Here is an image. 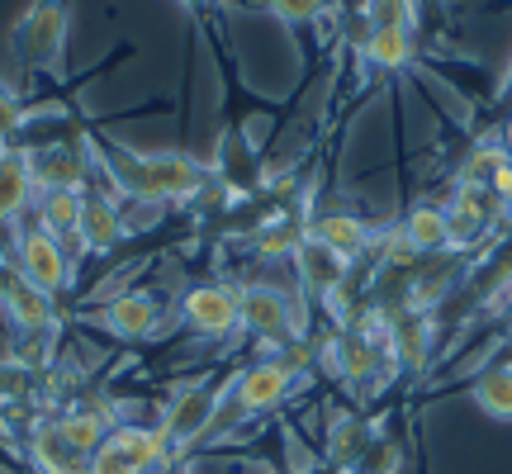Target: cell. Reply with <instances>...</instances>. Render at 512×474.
Segmentation results:
<instances>
[{"label": "cell", "instance_id": "52a82bcc", "mask_svg": "<svg viewBox=\"0 0 512 474\" xmlns=\"http://www.w3.org/2000/svg\"><path fill=\"white\" fill-rule=\"evenodd\" d=\"M242 328L261 342H294V309L290 299L271 285H247L242 290Z\"/></svg>", "mask_w": 512, "mask_h": 474}, {"label": "cell", "instance_id": "d6986e66", "mask_svg": "<svg viewBox=\"0 0 512 474\" xmlns=\"http://www.w3.org/2000/svg\"><path fill=\"white\" fill-rule=\"evenodd\" d=\"M370 432L366 422L356 418V413H342V418H332V427H328V465H337V470H351L356 460H361V451L370 446Z\"/></svg>", "mask_w": 512, "mask_h": 474}, {"label": "cell", "instance_id": "1f68e13d", "mask_svg": "<svg viewBox=\"0 0 512 474\" xmlns=\"http://www.w3.org/2000/svg\"><path fill=\"white\" fill-rule=\"evenodd\" d=\"M185 5H209V0H185Z\"/></svg>", "mask_w": 512, "mask_h": 474}, {"label": "cell", "instance_id": "6da1fadb", "mask_svg": "<svg viewBox=\"0 0 512 474\" xmlns=\"http://www.w3.org/2000/svg\"><path fill=\"white\" fill-rule=\"evenodd\" d=\"M110 171H114V190H128V195H138V200H147V204L195 200L204 190V166L181 157V152H157V157L114 152Z\"/></svg>", "mask_w": 512, "mask_h": 474}, {"label": "cell", "instance_id": "5b68a950", "mask_svg": "<svg viewBox=\"0 0 512 474\" xmlns=\"http://www.w3.org/2000/svg\"><path fill=\"white\" fill-rule=\"evenodd\" d=\"M290 384H294V370L280 356L256 361L233 380V408L238 413H266V408H275V403L290 394Z\"/></svg>", "mask_w": 512, "mask_h": 474}, {"label": "cell", "instance_id": "7402d4cb", "mask_svg": "<svg viewBox=\"0 0 512 474\" xmlns=\"http://www.w3.org/2000/svg\"><path fill=\"white\" fill-rule=\"evenodd\" d=\"M81 200H86V190H43V200H38V223H43V233H53V237L76 233V223H81Z\"/></svg>", "mask_w": 512, "mask_h": 474}, {"label": "cell", "instance_id": "7c38bea8", "mask_svg": "<svg viewBox=\"0 0 512 474\" xmlns=\"http://www.w3.org/2000/svg\"><path fill=\"white\" fill-rule=\"evenodd\" d=\"M76 237L86 242V252H110L114 242L124 237V219H119V204L110 195H86L81 200V223Z\"/></svg>", "mask_w": 512, "mask_h": 474}, {"label": "cell", "instance_id": "d4e9b609", "mask_svg": "<svg viewBox=\"0 0 512 474\" xmlns=\"http://www.w3.org/2000/svg\"><path fill=\"white\" fill-rule=\"evenodd\" d=\"M399 465H403V451L394 446V441L370 437V446L361 451V460H356L347 474H399Z\"/></svg>", "mask_w": 512, "mask_h": 474}, {"label": "cell", "instance_id": "8992f818", "mask_svg": "<svg viewBox=\"0 0 512 474\" xmlns=\"http://www.w3.org/2000/svg\"><path fill=\"white\" fill-rule=\"evenodd\" d=\"M214 418H219V389H214V384H190V389H181V394L171 399L166 422H162L166 446H185V441H195Z\"/></svg>", "mask_w": 512, "mask_h": 474}, {"label": "cell", "instance_id": "30bf717a", "mask_svg": "<svg viewBox=\"0 0 512 474\" xmlns=\"http://www.w3.org/2000/svg\"><path fill=\"white\" fill-rule=\"evenodd\" d=\"M34 465L43 474H91V456L67 441V432L57 427V422H43L34 432Z\"/></svg>", "mask_w": 512, "mask_h": 474}, {"label": "cell", "instance_id": "f546056e", "mask_svg": "<svg viewBox=\"0 0 512 474\" xmlns=\"http://www.w3.org/2000/svg\"><path fill=\"white\" fill-rule=\"evenodd\" d=\"M15 128H19V105L10 100V95H0V143H5Z\"/></svg>", "mask_w": 512, "mask_h": 474}, {"label": "cell", "instance_id": "83f0119b", "mask_svg": "<svg viewBox=\"0 0 512 474\" xmlns=\"http://www.w3.org/2000/svg\"><path fill=\"white\" fill-rule=\"evenodd\" d=\"M91 474H138V470H133V460H128L114 441H105V446L91 456Z\"/></svg>", "mask_w": 512, "mask_h": 474}, {"label": "cell", "instance_id": "5bb4252c", "mask_svg": "<svg viewBox=\"0 0 512 474\" xmlns=\"http://www.w3.org/2000/svg\"><path fill=\"white\" fill-rule=\"evenodd\" d=\"M403 242L413 247V256H441L451 252V219L437 204H418L408 219H403Z\"/></svg>", "mask_w": 512, "mask_h": 474}, {"label": "cell", "instance_id": "7a4b0ae2", "mask_svg": "<svg viewBox=\"0 0 512 474\" xmlns=\"http://www.w3.org/2000/svg\"><path fill=\"white\" fill-rule=\"evenodd\" d=\"M67 38V5L62 0H34L15 24V53L24 62H53Z\"/></svg>", "mask_w": 512, "mask_h": 474}, {"label": "cell", "instance_id": "cb8c5ba5", "mask_svg": "<svg viewBox=\"0 0 512 474\" xmlns=\"http://www.w3.org/2000/svg\"><path fill=\"white\" fill-rule=\"evenodd\" d=\"M304 242H309V233H304L299 219H266V228L256 233V252L261 256H294Z\"/></svg>", "mask_w": 512, "mask_h": 474}, {"label": "cell", "instance_id": "603a6c76", "mask_svg": "<svg viewBox=\"0 0 512 474\" xmlns=\"http://www.w3.org/2000/svg\"><path fill=\"white\" fill-rule=\"evenodd\" d=\"M62 432H67V441L72 446H81L86 456H95L105 441H110V427H105V413H95V408H76V413H67V418L57 422Z\"/></svg>", "mask_w": 512, "mask_h": 474}, {"label": "cell", "instance_id": "4dcf8cb0", "mask_svg": "<svg viewBox=\"0 0 512 474\" xmlns=\"http://www.w3.org/2000/svg\"><path fill=\"white\" fill-rule=\"evenodd\" d=\"M503 152H508V162H512V114H508V128H503Z\"/></svg>", "mask_w": 512, "mask_h": 474}, {"label": "cell", "instance_id": "9c48e42d", "mask_svg": "<svg viewBox=\"0 0 512 474\" xmlns=\"http://www.w3.org/2000/svg\"><path fill=\"white\" fill-rule=\"evenodd\" d=\"M29 171L38 190H86V157L76 147H38L29 152Z\"/></svg>", "mask_w": 512, "mask_h": 474}, {"label": "cell", "instance_id": "e0dca14e", "mask_svg": "<svg viewBox=\"0 0 512 474\" xmlns=\"http://www.w3.org/2000/svg\"><path fill=\"white\" fill-rule=\"evenodd\" d=\"M29 190H34L29 152H0V223H10L29 204Z\"/></svg>", "mask_w": 512, "mask_h": 474}, {"label": "cell", "instance_id": "836d02e7", "mask_svg": "<svg viewBox=\"0 0 512 474\" xmlns=\"http://www.w3.org/2000/svg\"><path fill=\"white\" fill-rule=\"evenodd\" d=\"M508 332H512V328H508Z\"/></svg>", "mask_w": 512, "mask_h": 474}, {"label": "cell", "instance_id": "44dd1931", "mask_svg": "<svg viewBox=\"0 0 512 474\" xmlns=\"http://www.w3.org/2000/svg\"><path fill=\"white\" fill-rule=\"evenodd\" d=\"M110 441L124 451L128 460H133V470L147 474L152 465H162L166 460V437H162V427L152 432V427H114Z\"/></svg>", "mask_w": 512, "mask_h": 474}, {"label": "cell", "instance_id": "ba28073f", "mask_svg": "<svg viewBox=\"0 0 512 474\" xmlns=\"http://www.w3.org/2000/svg\"><path fill=\"white\" fill-rule=\"evenodd\" d=\"M157 323H162V309H157V299H147V294H119V299H110V304L100 309V328L114 332V337H124V342L152 337Z\"/></svg>", "mask_w": 512, "mask_h": 474}, {"label": "cell", "instance_id": "ac0fdd59", "mask_svg": "<svg viewBox=\"0 0 512 474\" xmlns=\"http://www.w3.org/2000/svg\"><path fill=\"white\" fill-rule=\"evenodd\" d=\"M470 399L498 422H512V361H498L489 370H479L470 384Z\"/></svg>", "mask_w": 512, "mask_h": 474}, {"label": "cell", "instance_id": "d6a6232c", "mask_svg": "<svg viewBox=\"0 0 512 474\" xmlns=\"http://www.w3.org/2000/svg\"><path fill=\"white\" fill-rule=\"evenodd\" d=\"M508 91H512V76H508Z\"/></svg>", "mask_w": 512, "mask_h": 474}, {"label": "cell", "instance_id": "484cf974", "mask_svg": "<svg viewBox=\"0 0 512 474\" xmlns=\"http://www.w3.org/2000/svg\"><path fill=\"white\" fill-rule=\"evenodd\" d=\"M508 166V152L503 147H479L475 157L465 162V185H475V190H489L498 181V171Z\"/></svg>", "mask_w": 512, "mask_h": 474}, {"label": "cell", "instance_id": "3957f363", "mask_svg": "<svg viewBox=\"0 0 512 474\" xmlns=\"http://www.w3.org/2000/svg\"><path fill=\"white\" fill-rule=\"evenodd\" d=\"M185 323L204 337H228V332L242 323V290L233 285H195L185 294Z\"/></svg>", "mask_w": 512, "mask_h": 474}, {"label": "cell", "instance_id": "4fadbf2b", "mask_svg": "<svg viewBox=\"0 0 512 474\" xmlns=\"http://www.w3.org/2000/svg\"><path fill=\"white\" fill-rule=\"evenodd\" d=\"M294 266H299V280H304L313 294H328V299L342 290V280H347V261L337 252H328L323 242H313V237L294 252Z\"/></svg>", "mask_w": 512, "mask_h": 474}, {"label": "cell", "instance_id": "ffe728a7", "mask_svg": "<svg viewBox=\"0 0 512 474\" xmlns=\"http://www.w3.org/2000/svg\"><path fill=\"white\" fill-rule=\"evenodd\" d=\"M366 57L384 72H399L403 62L413 57V29L408 24H375L366 38Z\"/></svg>", "mask_w": 512, "mask_h": 474}, {"label": "cell", "instance_id": "4316f807", "mask_svg": "<svg viewBox=\"0 0 512 474\" xmlns=\"http://www.w3.org/2000/svg\"><path fill=\"white\" fill-rule=\"evenodd\" d=\"M366 19H370V29H375V24H408V29H413V5H408V0H370Z\"/></svg>", "mask_w": 512, "mask_h": 474}, {"label": "cell", "instance_id": "8fae6325", "mask_svg": "<svg viewBox=\"0 0 512 474\" xmlns=\"http://www.w3.org/2000/svg\"><path fill=\"white\" fill-rule=\"evenodd\" d=\"M0 294H5V304H10L15 323L24 332H48L53 328V304H48V294L34 290L19 271H0Z\"/></svg>", "mask_w": 512, "mask_h": 474}, {"label": "cell", "instance_id": "f1b7e54d", "mask_svg": "<svg viewBox=\"0 0 512 474\" xmlns=\"http://www.w3.org/2000/svg\"><path fill=\"white\" fill-rule=\"evenodd\" d=\"M328 0H271V10L280 19H290V24H299V19H313L318 10H323Z\"/></svg>", "mask_w": 512, "mask_h": 474}, {"label": "cell", "instance_id": "9a60e30c", "mask_svg": "<svg viewBox=\"0 0 512 474\" xmlns=\"http://www.w3.org/2000/svg\"><path fill=\"white\" fill-rule=\"evenodd\" d=\"M309 237H313V242H323L328 252H337L347 266L370 247V228L356 219V214H342V209H337V214H323V219L313 223Z\"/></svg>", "mask_w": 512, "mask_h": 474}, {"label": "cell", "instance_id": "277c9868", "mask_svg": "<svg viewBox=\"0 0 512 474\" xmlns=\"http://www.w3.org/2000/svg\"><path fill=\"white\" fill-rule=\"evenodd\" d=\"M15 271L43 294H57L67 285V256H62V242L53 233H43V228H29V233L19 237L15 247Z\"/></svg>", "mask_w": 512, "mask_h": 474}, {"label": "cell", "instance_id": "2e32d148", "mask_svg": "<svg viewBox=\"0 0 512 474\" xmlns=\"http://www.w3.org/2000/svg\"><path fill=\"white\" fill-rule=\"evenodd\" d=\"M328 361L337 375H347V380H366L370 370L380 365V351H375V337H366L361 328H347L337 342H332Z\"/></svg>", "mask_w": 512, "mask_h": 474}]
</instances>
